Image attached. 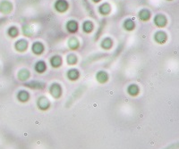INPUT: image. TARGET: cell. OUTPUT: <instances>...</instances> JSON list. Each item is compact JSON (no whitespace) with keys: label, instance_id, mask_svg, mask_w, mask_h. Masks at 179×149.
Instances as JSON below:
<instances>
[{"label":"cell","instance_id":"9c48e42d","mask_svg":"<svg viewBox=\"0 0 179 149\" xmlns=\"http://www.w3.org/2000/svg\"><path fill=\"white\" fill-rule=\"evenodd\" d=\"M50 63H51V65H52L53 67L57 68V67H59V66L61 65V64H62V59H61V57H59V56H54V57L51 58Z\"/></svg>","mask_w":179,"mask_h":149},{"label":"cell","instance_id":"ffe728a7","mask_svg":"<svg viewBox=\"0 0 179 149\" xmlns=\"http://www.w3.org/2000/svg\"><path fill=\"white\" fill-rule=\"evenodd\" d=\"M93 29V25L91 22H86L83 24V30L85 32H91Z\"/></svg>","mask_w":179,"mask_h":149},{"label":"cell","instance_id":"7a4b0ae2","mask_svg":"<svg viewBox=\"0 0 179 149\" xmlns=\"http://www.w3.org/2000/svg\"><path fill=\"white\" fill-rule=\"evenodd\" d=\"M154 22H155V23H156L157 26H159V27H164L166 25V23H167V19H166V17L164 15L158 14L155 17Z\"/></svg>","mask_w":179,"mask_h":149},{"label":"cell","instance_id":"2e32d148","mask_svg":"<svg viewBox=\"0 0 179 149\" xmlns=\"http://www.w3.org/2000/svg\"><path fill=\"white\" fill-rule=\"evenodd\" d=\"M100 12L102 14H108L110 12V7L108 4H103L100 7Z\"/></svg>","mask_w":179,"mask_h":149},{"label":"cell","instance_id":"277c9868","mask_svg":"<svg viewBox=\"0 0 179 149\" xmlns=\"http://www.w3.org/2000/svg\"><path fill=\"white\" fill-rule=\"evenodd\" d=\"M50 92L53 96L55 97H59L61 95V88L57 84H53L50 88Z\"/></svg>","mask_w":179,"mask_h":149},{"label":"cell","instance_id":"d6986e66","mask_svg":"<svg viewBox=\"0 0 179 149\" xmlns=\"http://www.w3.org/2000/svg\"><path fill=\"white\" fill-rule=\"evenodd\" d=\"M124 27L127 30H132L134 28V22L132 20H127L124 22Z\"/></svg>","mask_w":179,"mask_h":149},{"label":"cell","instance_id":"e0dca14e","mask_svg":"<svg viewBox=\"0 0 179 149\" xmlns=\"http://www.w3.org/2000/svg\"><path fill=\"white\" fill-rule=\"evenodd\" d=\"M68 46L70 48L72 49H76L78 46H79V43H78V40L74 38H71L69 41H68Z\"/></svg>","mask_w":179,"mask_h":149},{"label":"cell","instance_id":"8fae6325","mask_svg":"<svg viewBox=\"0 0 179 149\" xmlns=\"http://www.w3.org/2000/svg\"><path fill=\"white\" fill-rule=\"evenodd\" d=\"M108 74L104 72H100L98 74H97V80L100 82V83H104L108 80Z\"/></svg>","mask_w":179,"mask_h":149},{"label":"cell","instance_id":"4316f807","mask_svg":"<svg viewBox=\"0 0 179 149\" xmlns=\"http://www.w3.org/2000/svg\"><path fill=\"white\" fill-rule=\"evenodd\" d=\"M94 2H99V1H100V0H93Z\"/></svg>","mask_w":179,"mask_h":149},{"label":"cell","instance_id":"8992f818","mask_svg":"<svg viewBox=\"0 0 179 149\" xmlns=\"http://www.w3.org/2000/svg\"><path fill=\"white\" fill-rule=\"evenodd\" d=\"M27 46H28L27 41L21 39V40H19V41L16 42V44H15V48L17 49L18 51L23 52V51H24L25 49L27 48Z\"/></svg>","mask_w":179,"mask_h":149},{"label":"cell","instance_id":"44dd1931","mask_svg":"<svg viewBox=\"0 0 179 149\" xmlns=\"http://www.w3.org/2000/svg\"><path fill=\"white\" fill-rule=\"evenodd\" d=\"M18 98L20 99L21 101H23V102L27 101V100H28V98H29V94H28L27 92H25V91H22V92L19 93V95H18Z\"/></svg>","mask_w":179,"mask_h":149},{"label":"cell","instance_id":"5bb4252c","mask_svg":"<svg viewBox=\"0 0 179 149\" xmlns=\"http://www.w3.org/2000/svg\"><path fill=\"white\" fill-rule=\"evenodd\" d=\"M67 76H68V78H69L70 80H77V79H78V77H79V72H78L77 70H71V71L68 72Z\"/></svg>","mask_w":179,"mask_h":149},{"label":"cell","instance_id":"ba28073f","mask_svg":"<svg viewBox=\"0 0 179 149\" xmlns=\"http://www.w3.org/2000/svg\"><path fill=\"white\" fill-rule=\"evenodd\" d=\"M155 39L157 42L160 43V44H163L166 42L167 40V35L166 33H164L163 31H159L156 35H155Z\"/></svg>","mask_w":179,"mask_h":149},{"label":"cell","instance_id":"484cf974","mask_svg":"<svg viewBox=\"0 0 179 149\" xmlns=\"http://www.w3.org/2000/svg\"><path fill=\"white\" fill-rule=\"evenodd\" d=\"M23 32H24V34H25V35H27V36H30V35H31V34L32 33V30H31V29L27 28V27H26V28L24 27V30H23Z\"/></svg>","mask_w":179,"mask_h":149},{"label":"cell","instance_id":"7402d4cb","mask_svg":"<svg viewBox=\"0 0 179 149\" xmlns=\"http://www.w3.org/2000/svg\"><path fill=\"white\" fill-rule=\"evenodd\" d=\"M101 46H102V47H103V48L108 49V48H110V47H111V46H112V40H111V39H109V38H106V39H104V40L102 41Z\"/></svg>","mask_w":179,"mask_h":149},{"label":"cell","instance_id":"9a60e30c","mask_svg":"<svg viewBox=\"0 0 179 149\" xmlns=\"http://www.w3.org/2000/svg\"><path fill=\"white\" fill-rule=\"evenodd\" d=\"M29 76H30V73L27 70H23L18 73V78L21 80H26L27 79H29Z\"/></svg>","mask_w":179,"mask_h":149},{"label":"cell","instance_id":"7c38bea8","mask_svg":"<svg viewBox=\"0 0 179 149\" xmlns=\"http://www.w3.org/2000/svg\"><path fill=\"white\" fill-rule=\"evenodd\" d=\"M66 27H67V30H68L70 32H75V31L77 30L78 25H77V23H76L74 21H70V22L67 23Z\"/></svg>","mask_w":179,"mask_h":149},{"label":"cell","instance_id":"603a6c76","mask_svg":"<svg viewBox=\"0 0 179 149\" xmlns=\"http://www.w3.org/2000/svg\"><path fill=\"white\" fill-rule=\"evenodd\" d=\"M76 62H77V58H76L75 56H73V55L68 56V57H67V63H68L69 64L73 65V64H74Z\"/></svg>","mask_w":179,"mask_h":149},{"label":"cell","instance_id":"ac0fdd59","mask_svg":"<svg viewBox=\"0 0 179 149\" xmlns=\"http://www.w3.org/2000/svg\"><path fill=\"white\" fill-rule=\"evenodd\" d=\"M138 91H139V89H138L137 86H135V85H131V86L128 88V93H129L130 95H137V94H138Z\"/></svg>","mask_w":179,"mask_h":149},{"label":"cell","instance_id":"52a82bcc","mask_svg":"<svg viewBox=\"0 0 179 149\" xmlns=\"http://www.w3.org/2000/svg\"><path fill=\"white\" fill-rule=\"evenodd\" d=\"M38 105H39V108H41V109L44 110V109L49 108V102L48 101V99H47V98H45V97H40V98L39 99Z\"/></svg>","mask_w":179,"mask_h":149},{"label":"cell","instance_id":"4fadbf2b","mask_svg":"<svg viewBox=\"0 0 179 149\" xmlns=\"http://www.w3.org/2000/svg\"><path fill=\"white\" fill-rule=\"evenodd\" d=\"M35 70L38 72H43L45 70H46V64H45L44 62L40 61V62H38L35 65Z\"/></svg>","mask_w":179,"mask_h":149},{"label":"cell","instance_id":"3957f363","mask_svg":"<svg viewBox=\"0 0 179 149\" xmlns=\"http://www.w3.org/2000/svg\"><path fill=\"white\" fill-rule=\"evenodd\" d=\"M0 10L4 14H8L12 11V5L7 1H4L0 5Z\"/></svg>","mask_w":179,"mask_h":149},{"label":"cell","instance_id":"5b68a950","mask_svg":"<svg viewBox=\"0 0 179 149\" xmlns=\"http://www.w3.org/2000/svg\"><path fill=\"white\" fill-rule=\"evenodd\" d=\"M44 50V46L41 43L39 42H36L33 44L32 46V51L36 54V55H39L43 52Z\"/></svg>","mask_w":179,"mask_h":149},{"label":"cell","instance_id":"30bf717a","mask_svg":"<svg viewBox=\"0 0 179 149\" xmlns=\"http://www.w3.org/2000/svg\"><path fill=\"white\" fill-rule=\"evenodd\" d=\"M151 17V14L148 10H142L139 14V18L142 21H147Z\"/></svg>","mask_w":179,"mask_h":149},{"label":"cell","instance_id":"d4e9b609","mask_svg":"<svg viewBox=\"0 0 179 149\" xmlns=\"http://www.w3.org/2000/svg\"><path fill=\"white\" fill-rule=\"evenodd\" d=\"M39 85H42V84L39 83V82H31V83H30L28 86L31 87V88H40Z\"/></svg>","mask_w":179,"mask_h":149},{"label":"cell","instance_id":"cb8c5ba5","mask_svg":"<svg viewBox=\"0 0 179 149\" xmlns=\"http://www.w3.org/2000/svg\"><path fill=\"white\" fill-rule=\"evenodd\" d=\"M8 34H9L11 37L15 38V37H16V36L18 35V30H17L15 27H12V28L9 29V30H8Z\"/></svg>","mask_w":179,"mask_h":149},{"label":"cell","instance_id":"6da1fadb","mask_svg":"<svg viewBox=\"0 0 179 149\" xmlns=\"http://www.w3.org/2000/svg\"><path fill=\"white\" fill-rule=\"evenodd\" d=\"M55 7H56V9H57L58 12L63 13V12H65V11L67 10V8H68V4H67L66 1H65V0H58V1H57V2L56 3V5H55Z\"/></svg>","mask_w":179,"mask_h":149}]
</instances>
